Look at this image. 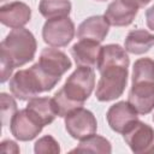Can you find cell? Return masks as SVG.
<instances>
[{
	"label": "cell",
	"mask_w": 154,
	"mask_h": 154,
	"mask_svg": "<svg viewBox=\"0 0 154 154\" xmlns=\"http://www.w3.org/2000/svg\"><path fill=\"white\" fill-rule=\"evenodd\" d=\"M109 26L105 16H90L78 25L76 35L78 40L89 38L102 42L109 31Z\"/></svg>",
	"instance_id": "obj_15"
},
{
	"label": "cell",
	"mask_w": 154,
	"mask_h": 154,
	"mask_svg": "<svg viewBox=\"0 0 154 154\" xmlns=\"http://www.w3.org/2000/svg\"><path fill=\"white\" fill-rule=\"evenodd\" d=\"M0 146H1V150L4 153H13V154H17V153L20 152L18 144L14 141H12V140H5V141H2L0 143Z\"/></svg>",
	"instance_id": "obj_24"
},
{
	"label": "cell",
	"mask_w": 154,
	"mask_h": 154,
	"mask_svg": "<svg viewBox=\"0 0 154 154\" xmlns=\"http://www.w3.org/2000/svg\"><path fill=\"white\" fill-rule=\"evenodd\" d=\"M71 8L70 0H41L38 4V11L46 19L67 17Z\"/></svg>",
	"instance_id": "obj_20"
},
{
	"label": "cell",
	"mask_w": 154,
	"mask_h": 154,
	"mask_svg": "<svg viewBox=\"0 0 154 154\" xmlns=\"http://www.w3.org/2000/svg\"><path fill=\"white\" fill-rule=\"evenodd\" d=\"M46 125L28 107L19 109L12 117L10 131L13 137L22 142H28L36 138Z\"/></svg>",
	"instance_id": "obj_6"
},
{
	"label": "cell",
	"mask_w": 154,
	"mask_h": 154,
	"mask_svg": "<svg viewBox=\"0 0 154 154\" xmlns=\"http://www.w3.org/2000/svg\"><path fill=\"white\" fill-rule=\"evenodd\" d=\"M122 135L134 153H150L154 147V128L140 119L135 120Z\"/></svg>",
	"instance_id": "obj_8"
},
{
	"label": "cell",
	"mask_w": 154,
	"mask_h": 154,
	"mask_svg": "<svg viewBox=\"0 0 154 154\" xmlns=\"http://www.w3.org/2000/svg\"><path fill=\"white\" fill-rule=\"evenodd\" d=\"M1 1H6V0H1Z\"/></svg>",
	"instance_id": "obj_29"
},
{
	"label": "cell",
	"mask_w": 154,
	"mask_h": 154,
	"mask_svg": "<svg viewBox=\"0 0 154 154\" xmlns=\"http://www.w3.org/2000/svg\"><path fill=\"white\" fill-rule=\"evenodd\" d=\"M71 152L109 154L112 152V144L106 137L94 134L84 140H81L78 146L76 148H73Z\"/></svg>",
	"instance_id": "obj_19"
},
{
	"label": "cell",
	"mask_w": 154,
	"mask_h": 154,
	"mask_svg": "<svg viewBox=\"0 0 154 154\" xmlns=\"http://www.w3.org/2000/svg\"><path fill=\"white\" fill-rule=\"evenodd\" d=\"M140 8L131 6L123 0H113L108 4L103 16L113 26H128L137 16Z\"/></svg>",
	"instance_id": "obj_14"
},
{
	"label": "cell",
	"mask_w": 154,
	"mask_h": 154,
	"mask_svg": "<svg viewBox=\"0 0 154 154\" xmlns=\"http://www.w3.org/2000/svg\"><path fill=\"white\" fill-rule=\"evenodd\" d=\"M37 42L34 34L25 28L12 29L0 43L1 83L12 77L16 67H20L35 58Z\"/></svg>",
	"instance_id": "obj_1"
},
{
	"label": "cell",
	"mask_w": 154,
	"mask_h": 154,
	"mask_svg": "<svg viewBox=\"0 0 154 154\" xmlns=\"http://www.w3.org/2000/svg\"><path fill=\"white\" fill-rule=\"evenodd\" d=\"M76 35L73 20L67 17L47 19L42 28V38L49 47H66Z\"/></svg>",
	"instance_id": "obj_5"
},
{
	"label": "cell",
	"mask_w": 154,
	"mask_h": 154,
	"mask_svg": "<svg viewBox=\"0 0 154 154\" xmlns=\"http://www.w3.org/2000/svg\"><path fill=\"white\" fill-rule=\"evenodd\" d=\"M8 87L11 94L20 101H29L43 93L38 79L30 70V67L18 70L10 78Z\"/></svg>",
	"instance_id": "obj_9"
},
{
	"label": "cell",
	"mask_w": 154,
	"mask_h": 154,
	"mask_svg": "<svg viewBox=\"0 0 154 154\" xmlns=\"http://www.w3.org/2000/svg\"><path fill=\"white\" fill-rule=\"evenodd\" d=\"M97 1H106V0H97Z\"/></svg>",
	"instance_id": "obj_28"
},
{
	"label": "cell",
	"mask_w": 154,
	"mask_h": 154,
	"mask_svg": "<svg viewBox=\"0 0 154 154\" xmlns=\"http://www.w3.org/2000/svg\"><path fill=\"white\" fill-rule=\"evenodd\" d=\"M34 152L36 154H47V153H60L59 142L52 135H45L40 137L34 144Z\"/></svg>",
	"instance_id": "obj_23"
},
{
	"label": "cell",
	"mask_w": 154,
	"mask_h": 154,
	"mask_svg": "<svg viewBox=\"0 0 154 154\" xmlns=\"http://www.w3.org/2000/svg\"><path fill=\"white\" fill-rule=\"evenodd\" d=\"M146 23H147V26L152 31H154V5H152L146 11Z\"/></svg>",
	"instance_id": "obj_25"
},
{
	"label": "cell",
	"mask_w": 154,
	"mask_h": 154,
	"mask_svg": "<svg viewBox=\"0 0 154 154\" xmlns=\"http://www.w3.org/2000/svg\"><path fill=\"white\" fill-rule=\"evenodd\" d=\"M94 88V69L88 66H77V69L67 77L64 85L53 95L58 117L64 118L69 112L78 107H83Z\"/></svg>",
	"instance_id": "obj_2"
},
{
	"label": "cell",
	"mask_w": 154,
	"mask_h": 154,
	"mask_svg": "<svg viewBox=\"0 0 154 154\" xmlns=\"http://www.w3.org/2000/svg\"><path fill=\"white\" fill-rule=\"evenodd\" d=\"M18 111L17 101L14 100L13 95H10L7 93L0 94V112H1V123L2 126H7L11 123L12 117Z\"/></svg>",
	"instance_id": "obj_22"
},
{
	"label": "cell",
	"mask_w": 154,
	"mask_h": 154,
	"mask_svg": "<svg viewBox=\"0 0 154 154\" xmlns=\"http://www.w3.org/2000/svg\"><path fill=\"white\" fill-rule=\"evenodd\" d=\"M71 66L70 58L63 51L55 47H47L41 51L38 60L30 66V70L38 79L42 91L46 93L51 91L60 82Z\"/></svg>",
	"instance_id": "obj_3"
},
{
	"label": "cell",
	"mask_w": 154,
	"mask_h": 154,
	"mask_svg": "<svg viewBox=\"0 0 154 154\" xmlns=\"http://www.w3.org/2000/svg\"><path fill=\"white\" fill-rule=\"evenodd\" d=\"M154 46V34L144 29L130 30L124 41V48L128 53L141 55L150 51Z\"/></svg>",
	"instance_id": "obj_16"
},
{
	"label": "cell",
	"mask_w": 154,
	"mask_h": 154,
	"mask_svg": "<svg viewBox=\"0 0 154 154\" xmlns=\"http://www.w3.org/2000/svg\"><path fill=\"white\" fill-rule=\"evenodd\" d=\"M31 19V8L22 1H12L0 7V22L11 29L24 28Z\"/></svg>",
	"instance_id": "obj_12"
},
{
	"label": "cell",
	"mask_w": 154,
	"mask_h": 154,
	"mask_svg": "<svg viewBox=\"0 0 154 154\" xmlns=\"http://www.w3.org/2000/svg\"><path fill=\"white\" fill-rule=\"evenodd\" d=\"M112 64H123V65L130 64L128 52L125 51L124 47H122L118 43H108L101 47L96 69Z\"/></svg>",
	"instance_id": "obj_18"
},
{
	"label": "cell",
	"mask_w": 154,
	"mask_h": 154,
	"mask_svg": "<svg viewBox=\"0 0 154 154\" xmlns=\"http://www.w3.org/2000/svg\"><path fill=\"white\" fill-rule=\"evenodd\" d=\"M100 78L96 83L95 97L100 102L113 101L123 95L128 84L129 65L112 64L97 69Z\"/></svg>",
	"instance_id": "obj_4"
},
{
	"label": "cell",
	"mask_w": 154,
	"mask_h": 154,
	"mask_svg": "<svg viewBox=\"0 0 154 154\" xmlns=\"http://www.w3.org/2000/svg\"><path fill=\"white\" fill-rule=\"evenodd\" d=\"M25 107H28L30 111H32L43 122L45 125L53 123L54 119L58 117V112H57L53 97L36 96V97L29 100Z\"/></svg>",
	"instance_id": "obj_17"
},
{
	"label": "cell",
	"mask_w": 154,
	"mask_h": 154,
	"mask_svg": "<svg viewBox=\"0 0 154 154\" xmlns=\"http://www.w3.org/2000/svg\"><path fill=\"white\" fill-rule=\"evenodd\" d=\"M128 101L138 114L146 116L154 109V81L132 82L128 94Z\"/></svg>",
	"instance_id": "obj_10"
},
{
	"label": "cell",
	"mask_w": 154,
	"mask_h": 154,
	"mask_svg": "<svg viewBox=\"0 0 154 154\" xmlns=\"http://www.w3.org/2000/svg\"><path fill=\"white\" fill-rule=\"evenodd\" d=\"M64 124L67 134L75 140H84L97 130V122L94 113L84 107H78L64 117Z\"/></svg>",
	"instance_id": "obj_7"
},
{
	"label": "cell",
	"mask_w": 154,
	"mask_h": 154,
	"mask_svg": "<svg viewBox=\"0 0 154 154\" xmlns=\"http://www.w3.org/2000/svg\"><path fill=\"white\" fill-rule=\"evenodd\" d=\"M153 122H154V113H153Z\"/></svg>",
	"instance_id": "obj_27"
},
{
	"label": "cell",
	"mask_w": 154,
	"mask_h": 154,
	"mask_svg": "<svg viewBox=\"0 0 154 154\" xmlns=\"http://www.w3.org/2000/svg\"><path fill=\"white\" fill-rule=\"evenodd\" d=\"M101 42L89 40V38H81L71 47V55L77 66H88V67H96L99 61V55L101 51Z\"/></svg>",
	"instance_id": "obj_13"
},
{
	"label": "cell",
	"mask_w": 154,
	"mask_h": 154,
	"mask_svg": "<svg viewBox=\"0 0 154 154\" xmlns=\"http://www.w3.org/2000/svg\"><path fill=\"white\" fill-rule=\"evenodd\" d=\"M154 81V60L152 58H140L134 63L131 82Z\"/></svg>",
	"instance_id": "obj_21"
},
{
	"label": "cell",
	"mask_w": 154,
	"mask_h": 154,
	"mask_svg": "<svg viewBox=\"0 0 154 154\" xmlns=\"http://www.w3.org/2000/svg\"><path fill=\"white\" fill-rule=\"evenodd\" d=\"M123 1L126 2V4H129V5H131V6H135L137 8H142L146 5H148L152 0H123Z\"/></svg>",
	"instance_id": "obj_26"
},
{
	"label": "cell",
	"mask_w": 154,
	"mask_h": 154,
	"mask_svg": "<svg viewBox=\"0 0 154 154\" xmlns=\"http://www.w3.org/2000/svg\"><path fill=\"white\" fill-rule=\"evenodd\" d=\"M106 119L114 132L123 134L135 120L138 119V113L128 100L118 101L109 106L106 112Z\"/></svg>",
	"instance_id": "obj_11"
}]
</instances>
